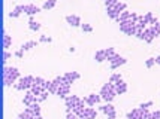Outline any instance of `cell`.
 <instances>
[{"label": "cell", "mask_w": 160, "mask_h": 119, "mask_svg": "<svg viewBox=\"0 0 160 119\" xmlns=\"http://www.w3.org/2000/svg\"><path fill=\"white\" fill-rule=\"evenodd\" d=\"M2 75H3V84L5 86H11L20 79V70L17 67H6L3 66L2 69Z\"/></svg>", "instance_id": "6da1fadb"}, {"label": "cell", "mask_w": 160, "mask_h": 119, "mask_svg": "<svg viewBox=\"0 0 160 119\" xmlns=\"http://www.w3.org/2000/svg\"><path fill=\"white\" fill-rule=\"evenodd\" d=\"M100 97H102V100L103 101H106V103H111L112 100L115 98V95H117V92H115V86H114V84H111V82H108V84H105L102 88H100Z\"/></svg>", "instance_id": "7a4b0ae2"}, {"label": "cell", "mask_w": 160, "mask_h": 119, "mask_svg": "<svg viewBox=\"0 0 160 119\" xmlns=\"http://www.w3.org/2000/svg\"><path fill=\"white\" fill-rule=\"evenodd\" d=\"M35 84V76L28 75V76H24V77H20L18 79V84H15V89L18 91H28L32 86Z\"/></svg>", "instance_id": "3957f363"}, {"label": "cell", "mask_w": 160, "mask_h": 119, "mask_svg": "<svg viewBox=\"0 0 160 119\" xmlns=\"http://www.w3.org/2000/svg\"><path fill=\"white\" fill-rule=\"evenodd\" d=\"M126 7H127V5H126V3L118 2V3H117V5H114V6L106 7V14H108V16H109V18H112V20H117V18L120 16V14H121L123 11H126Z\"/></svg>", "instance_id": "277c9868"}, {"label": "cell", "mask_w": 160, "mask_h": 119, "mask_svg": "<svg viewBox=\"0 0 160 119\" xmlns=\"http://www.w3.org/2000/svg\"><path fill=\"white\" fill-rule=\"evenodd\" d=\"M120 30L127 36H135L138 28H136V22L132 21V20H127V21L120 22Z\"/></svg>", "instance_id": "5b68a950"}, {"label": "cell", "mask_w": 160, "mask_h": 119, "mask_svg": "<svg viewBox=\"0 0 160 119\" xmlns=\"http://www.w3.org/2000/svg\"><path fill=\"white\" fill-rule=\"evenodd\" d=\"M81 101V98L78 97V95H68V97L64 98V103H66V113H70L73 112V109L77 107V104Z\"/></svg>", "instance_id": "8992f818"}, {"label": "cell", "mask_w": 160, "mask_h": 119, "mask_svg": "<svg viewBox=\"0 0 160 119\" xmlns=\"http://www.w3.org/2000/svg\"><path fill=\"white\" fill-rule=\"evenodd\" d=\"M108 61L111 63V69H112V70H115V69H118L120 66H123V64L127 63V60H126L124 57L118 55V54H115L114 57H111Z\"/></svg>", "instance_id": "52a82bcc"}, {"label": "cell", "mask_w": 160, "mask_h": 119, "mask_svg": "<svg viewBox=\"0 0 160 119\" xmlns=\"http://www.w3.org/2000/svg\"><path fill=\"white\" fill-rule=\"evenodd\" d=\"M99 110L102 113H105V115L108 116V119H115V107H114L111 103H106V104L100 106Z\"/></svg>", "instance_id": "ba28073f"}, {"label": "cell", "mask_w": 160, "mask_h": 119, "mask_svg": "<svg viewBox=\"0 0 160 119\" xmlns=\"http://www.w3.org/2000/svg\"><path fill=\"white\" fill-rule=\"evenodd\" d=\"M96 116H98V112H96V109L94 107H85L84 109V112L78 116V118H82V119H96Z\"/></svg>", "instance_id": "9c48e42d"}, {"label": "cell", "mask_w": 160, "mask_h": 119, "mask_svg": "<svg viewBox=\"0 0 160 119\" xmlns=\"http://www.w3.org/2000/svg\"><path fill=\"white\" fill-rule=\"evenodd\" d=\"M42 7L36 6V5H33V3H28V5H22V11L26 12L27 15H30V16H33V15H36L38 12H41Z\"/></svg>", "instance_id": "30bf717a"}, {"label": "cell", "mask_w": 160, "mask_h": 119, "mask_svg": "<svg viewBox=\"0 0 160 119\" xmlns=\"http://www.w3.org/2000/svg\"><path fill=\"white\" fill-rule=\"evenodd\" d=\"M102 100V97H100V94H90V95H87V97L84 98V101H85V104L90 106V107H93V106H96Z\"/></svg>", "instance_id": "8fae6325"}, {"label": "cell", "mask_w": 160, "mask_h": 119, "mask_svg": "<svg viewBox=\"0 0 160 119\" xmlns=\"http://www.w3.org/2000/svg\"><path fill=\"white\" fill-rule=\"evenodd\" d=\"M36 100H38V97H36L35 94H33V92H32L30 89H28V91L26 92V95H24V98H22V104H24L26 107H27V106H30L32 103H38Z\"/></svg>", "instance_id": "7c38bea8"}, {"label": "cell", "mask_w": 160, "mask_h": 119, "mask_svg": "<svg viewBox=\"0 0 160 119\" xmlns=\"http://www.w3.org/2000/svg\"><path fill=\"white\" fill-rule=\"evenodd\" d=\"M66 22L70 24L72 27H81V18H79V15H68L66 16Z\"/></svg>", "instance_id": "4fadbf2b"}, {"label": "cell", "mask_w": 160, "mask_h": 119, "mask_svg": "<svg viewBox=\"0 0 160 119\" xmlns=\"http://www.w3.org/2000/svg\"><path fill=\"white\" fill-rule=\"evenodd\" d=\"M12 45V37L6 33V30H2V46L3 49H8Z\"/></svg>", "instance_id": "5bb4252c"}, {"label": "cell", "mask_w": 160, "mask_h": 119, "mask_svg": "<svg viewBox=\"0 0 160 119\" xmlns=\"http://www.w3.org/2000/svg\"><path fill=\"white\" fill-rule=\"evenodd\" d=\"M114 86H115V92H117V95H120V94H124V92L127 91V84H126L123 79H121V80H118V82H115V84H114Z\"/></svg>", "instance_id": "9a60e30c"}, {"label": "cell", "mask_w": 160, "mask_h": 119, "mask_svg": "<svg viewBox=\"0 0 160 119\" xmlns=\"http://www.w3.org/2000/svg\"><path fill=\"white\" fill-rule=\"evenodd\" d=\"M26 109H27L33 116H39V115H41V106H39V103H32V104L27 106Z\"/></svg>", "instance_id": "2e32d148"}, {"label": "cell", "mask_w": 160, "mask_h": 119, "mask_svg": "<svg viewBox=\"0 0 160 119\" xmlns=\"http://www.w3.org/2000/svg\"><path fill=\"white\" fill-rule=\"evenodd\" d=\"M127 119H142V110H141L139 107L138 109H133L132 112L127 113Z\"/></svg>", "instance_id": "e0dca14e"}, {"label": "cell", "mask_w": 160, "mask_h": 119, "mask_svg": "<svg viewBox=\"0 0 160 119\" xmlns=\"http://www.w3.org/2000/svg\"><path fill=\"white\" fill-rule=\"evenodd\" d=\"M63 76H64V79H68L69 82H72V84H73L75 80H78V79H79V76H81V75H79L78 71H68V73H64Z\"/></svg>", "instance_id": "ac0fdd59"}, {"label": "cell", "mask_w": 160, "mask_h": 119, "mask_svg": "<svg viewBox=\"0 0 160 119\" xmlns=\"http://www.w3.org/2000/svg\"><path fill=\"white\" fill-rule=\"evenodd\" d=\"M70 94V86H58L57 89V95L60 98H66Z\"/></svg>", "instance_id": "d6986e66"}, {"label": "cell", "mask_w": 160, "mask_h": 119, "mask_svg": "<svg viewBox=\"0 0 160 119\" xmlns=\"http://www.w3.org/2000/svg\"><path fill=\"white\" fill-rule=\"evenodd\" d=\"M94 60H96L98 63H102V61H105V60H108V57H106V54H105V49H99V51H96Z\"/></svg>", "instance_id": "ffe728a7"}, {"label": "cell", "mask_w": 160, "mask_h": 119, "mask_svg": "<svg viewBox=\"0 0 160 119\" xmlns=\"http://www.w3.org/2000/svg\"><path fill=\"white\" fill-rule=\"evenodd\" d=\"M38 43H39V40H28V42L22 43L20 49H21V51H28V49H32V48H35V46H38Z\"/></svg>", "instance_id": "44dd1931"}, {"label": "cell", "mask_w": 160, "mask_h": 119, "mask_svg": "<svg viewBox=\"0 0 160 119\" xmlns=\"http://www.w3.org/2000/svg\"><path fill=\"white\" fill-rule=\"evenodd\" d=\"M24 11H22V5H18V6H15V9L12 12H9V16L11 18H17V16H20Z\"/></svg>", "instance_id": "7402d4cb"}, {"label": "cell", "mask_w": 160, "mask_h": 119, "mask_svg": "<svg viewBox=\"0 0 160 119\" xmlns=\"http://www.w3.org/2000/svg\"><path fill=\"white\" fill-rule=\"evenodd\" d=\"M130 14H132V12H129V11H123L115 21H118V24L120 22H123V21H127V20H130Z\"/></svg>", "instance_id": "603a6c76"}, {"label": "cell", "mask_w": 160, "mask_h": 119, "mask_svg": "<svg viewBox=\"0 0 160 119\" xmlns=\"http://www.w3.org/2000/svg\"><path fill=\"white\" fill-rule=\"evenodd\" d=\"M28 28H30V30H33V31H38V30L41 28V24H39L38 21H35V20L30 16V20H28Z\"/></svg>", "instance_id": "cb8c5ba5"}, {"label": "cell", "mask_w": 160, "mask_h": 119, "mask_svg": "<svg viewBox=\"0 0 160 119\" xmlns=\"http://www.w3.org/2000/svg\"><path fill=\"white\" fill-rule=\"evenodd\" d=\"M30 91L33 92V94H35L36 97H39V95H41V94H42V92H43V91H45V89L42 88L41 85H33V86L30 88Z\"/></svg>", "instance_id": "d4e9b609"}, {"label": "cell", "mask_w": 160, "mask_h": 119, "mask_svg": "<svg viewBox=\"0 0 160 119\" xmlns=\"http://www.w3.org/2000/svg\"><path fill=\"white\" fill-rule=\"evenodd\" d=\"M57 0H45V3L42 5V9H52L56 6Z\"/></svg>", "instance_id": "484cf974"}, {"label": "cell", "mask_w": 160, "mask_h": 119, "mask_svg": "<svg viewBox=\"0 0 160 119\" xmlns=\"http://www.w3.org/2000/svg\"><path fill=\"white\" fill-rule=\"evenodd\" d=\"M121 79H123V77H121L120 73H112L111 76H109V82H111V84H115V82H118Z\"/></svg>", "instance_id": "4316f807"}, {"label": "cell", "mask_w": 160, "mask_h": 119, "mask_svg": "<svg viewBox=\"0 0 160 119\" xmlns=\"http://www.w3.org/2000/svg\"><path fill=\"white\" fill-rule=\"evenodd\" d=\"M11 57H12V54H11V52H9L8 49H3V54H2V63L5 64L8 60L11 58Z\"/></svg>", "instance_id": "83f0119b"}, {"label": "cell", "mask_w": 160, "mask_h": 119, "mask_svg": "<svg viewBox=\"0 0 160 119\" xmlns=\"http://www.w3.org/2000/svg\"><path fill=\"white\" fill-rule=\"evenodd\" d=\"M18 118H20V119H32V118H33V115H32V113L26 109L24 112H21L20 115H18Z\"/></svg>", "instance_id": "f1b7e54d"}, {"label": "cell", "mask_w": 160, "mask_h": 119, "mask_svg": "<svg viewBox=\"0 0 160 119\" xmlns=\"http://www.w3.org/2000/svg\"><path fill=\"white\" fill-rule=\"evenodd\" d=\"M105 54H106L108 60H109V58H111V57H114L117 52H115V49H114V48H105Z\"/></svg>", "instance_id": "f546056e"}, {"label": "cell", "mask_w": 160, "mask_h": 119, "mask_svg": "<svg viewBox=\"0 0 160 119\" xmlns=\"http://www.w3.org/2000/svg\"><path fill=\"white\" fill-rule=\"evenodd\" d=\"M48 94H49V91H48V89H45V91L42 92V94L39 95V97H38V100H36V101H38V103H41V101H43V100H47V97H48Z\"/></svg>", "instance_id": "4dcf8cb0"}, {"label": "cell", "mask_w": 160, "mask_h": 119, "mask_svg": "<svg viewBox=\"0 0 160 119\" xmlns=\"http://www.w3.org/2000/svg\"><path fill=\"white\" fill-rule=\"evenodd\" d=\"M45 82H47V80H45L43 77L36 76V77H35V84H33V85H41L42 88H43V85H45Z\"/></svg>", "instance_id": "1f68e13d"}, {"label": "cell", "mask_w": 160, "mask_h": 119, "mask_svg": "<svg viewBox=\"0 0 160 119\" xmlns=\"http://www.w3.org/2000/svg\"><path fill=\"white\" fill-rule=\"evenodd\" d=\"M51 40H52V39H51L49 36H47V34H42L41 37H39V42H43V43H49Z\"/></svg>", "instance_id": "d6a6232c"}, {"label": "cell", "mask_w": 160, "mask_h": 119, "mask_svg": "<svg viewBox=\"0 0 160 119\" xmlns=\"http://www.w3.org/2000/svg\"><path fill=\"white\" fill-rule=\"evenodd\" d=\"M81 28H82V31H85V33L93 31V27H91L90 24H81Z\"/></svg>", "instance_id": "836d02e7"}, {"label": "cell", "mask_w": 160, "mask_h": 119, "mask_svg": "<svg viewBox=\"0 0 160 119\" xmlns=\"http://www.w3.org/2000/svg\"><path fill=\"white\" fill-rule=\"evenodd\" d=\"M120 0H105V6L106 7H111V6H114V5H117Z\"/></svg>", "instance_id": "e575fe53"}, {"label": "cell", "mask_w": 160, "mask_h": 119, "mask_svg": "<svg viewBox=\"0 0 160 119\" xmlns=\"http://www.w3.org/2000/svg\"><path fill=\"white\" fill-rule=\"evenodd\" d=\"M151 106H153V101L150 100V101H145V103H142V104L139 106V109H142V110H144V109H150Z\"/></svg>", "instance_id": "d590c367"}, {"label": "cell", "mask_w": 160, "mask_h": 119, "mask_svg": "<svg viewBox=\"0 0 160 119\" xmlns=\"http://www.w3.org/2000/svg\"><path fill=\"white\" fill-rule=\"evenodd\" d=\"M148 119H160V110H154V112H151V115H150V118Z\"/></svg>", "instance_id": "8d00e7d4"}, {"label": "cell", "mask_w": 160, "mask_h": 119, "mask_svg": "<svg viewBox=\"0 0 160 119\" xmlns=\"http://www.w3.org/2000/svg\"><path fill=\"white\" fill-rule=\"evenodd\" d=\"M154 64H156V58H148V60L145 61V66L148 67V69H150V67H153Z\"/></svg>", "instance_id": "74e56055"}, {"label": "cell", "mask_w": 160, "mask_h": 119, "mask_svg": "<svg viewBox=\"0 0 160 119\" xmlns=\"http://www.w3.org/2000/svg\"><path fill=\"white\" fill-rule=\"evenodd\" d=\"M130 20H132V21H135V22H138V20H139V15L135 14V12H132V14H130Z\"/></svg>", "instance_id": "f35d334b"}, {"label": "cell", "mask_w": 160, "mask_h": 119, "mask_svg": "<svg viewBox=\"0 0 160 119\" xmlns=\"http://www.w3.org/2000/svg\"><path fill=\"white\" fill-rule=\"evenodd\" d=\"M66 119H78V116L73 112H70V113H68V115H66Z\"/></svg>", "instance_id": "ab89813d"}, {"label": "cell", "mask_w": 160, "mask_h": 119, "mask_svg": "<svg viewBox=\"0 0 160 119\" xmlns=\"http://www.w3.org/2000/svg\"><path fill=\"white\" fill-rule=\"evenodd\" d=\"M22 54H24V51H21V49H18V51L15 52L14 55L17 57V58H22Z\"/></svg>", "instance_id": "60d3db41"}, {"label": "cell", "mask_w": 160, "mask_h": 119, "mask_svg": "<svg viewBox=\"0 0 160 119\" xmlns=\"http://www.w3.org/2000/svg\"><path fill=\"white\" fill-rule=\"evenodd\" d=\"M156 64H160V55L156 57Z\"/></svg>", "instance_id": "b9f144b4"}, {"label": "cell", "mask_w": 160, "mask_h": 119, "mask_svg": "<svg viewBox=\"0 0 160 119\" xmlns=\"http://www.w3.org/2000/svg\"><path fill=\"white\" fill-rule=\"evenodd\" d=\"M69 52H75V46H70V48H69Z\"/></svg>", "instance_id": "7bdbcfd3"}, {"label": "cell", "mask_w": 160, "mask_h": 119, "mask_svg": "<svg viewBox=\"0 0 160 119\" xmlns=\"http://www.w3.org/2000/svg\"><path fill=\"white\" fill-rule=\"evenodd\" d=\"M32 119H42V116H41V115H39V116H33Z\"/></svg>", "instance_id": "ee69618b"}, {"label": "cell", "mask_w": 160, "mask_h": 119, "mask_svg": "<svg viewBox=\"0 0 160 119\" xmlns=\"http://www.w3.org/2000/svg\"><path fill=\"white\" fill-rule=\"evenodd\" d=\"M78 119H82V118H78Z\"/></svg>", "instance_id": "f6af8a7d"}, {"label": "cell", "mask_w": 160, "mask_h": 119, "mask_svg": "<svg viewBox=\"0 0 160 119\" xmlns=\"http://www.w3.org/2000/svg\"><path fill=\"white\" fill-rule=\"evenodd\" d=\"M18 119H20V118H18Z\"/></svg>", "instance_id": "bcb514c9"}]
</instances>
